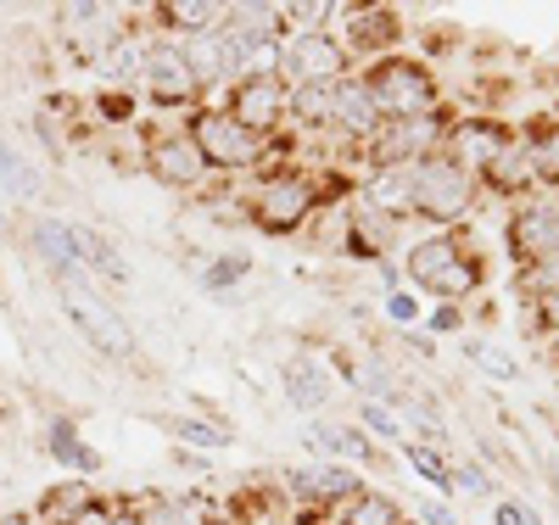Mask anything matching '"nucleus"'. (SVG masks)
Listing matches in <instances>:
<instances>
[{
    "instance_id": "f257e3e1",
    "label": "nucleus",
    "mask_w": 559,
    "mask_h": 525,
    "mask_svg": "<svg viewBox=\"0 0 559 525\" xmlns=\"http://www.w3.org/2000/svg\"><path fill=\"white\" fill-rule=\"evenodd\" d=\"M403 274L419 285V291H431L442 302H464V297H476L487 285V258L464 241L459 229H437V235H426V241L408 247Z\"/></svg>"
},
{
    "instance_id": "f03ea898",
    "label": "nucleus",
    "mask_w": 559,
    "mask_h": 525,
    "mask_svg": "<svg viewBox=\"0 0 559 525\" xmlns=\"http://www.w3.org/2000/svg\"><path fill=\"white\" fill-rule=\"evenodd\" d=\"M369 95H376L381 123H408V118H448L442 112V84L426 62L414 57H381L364 73Z\"/></svg>"
},
{
    "instance_id": "7ed1b4c3",
    "label": "nucleus",
    "mask_w": 559,
    "mask_h": 525,
    "mask_svg": "<svg viewBox=\"0 0 559 525\" xmlns=\"http://www.w3.org/2000/svg\"><path fill=\"white\" fill-rule=\"evenodd\" d=\"M476 179L464 174L459 163H448L442 152L426 157V163H414V213L437 224V229H459L464 218L476 213Z\"/></svg>"
},
{
    "instance_id": "20e7f679",
    "label": "nucleus",
    "mask_w": 559,
    "mask_h": 525,
    "mask_svg": "<svg viewBox=\"0 0 559 525\" xmlns=\"http://www.w3.org/2000/svg\"><path fill=\"white\" fill-rule=\"evenodd\" d=\"M62 285V308H68V319L79 324V336L96 347V353H107V358H129L134 353V330H129V319L96 291V279H57Z\"/></svg>"
},
{
    "instance_id": "39448f33",
    "label": "nucleus",
    "mask_w": 559,
    "mask_h": 525,
    "mask_svg": "<svg viewBox=\"0 0 559 525\" xmlns=\"http://www.w3.org/2000/svg\"><path fill=\"white\" fill-rule=\"evenodd\" d=\"M319 207V179L308 174H269L258 184V202H252V224L269 235H292L308 224V213Z\"/></svg>"
},
{
    "instance_id": "423d86ee",
    "label": "nucleus",
    "mask_w": 559,
    "mask_h": 525,
    "mask_svg": "<svg viewBox=\"0 0 559 525\" xmlns=\"http://www.w3.org/2000/svg\"><path fill=\"white\" fill-rule=\"evenodd\" d=\"M191 140L207 168H224V174H241V168H258L263 157V134L241 129L229 112H197L191 118Z\"/></svg>"
},
{
    "instance_id": "0eeeda50",
    "label": "nucleus",
    "mask_w": 559,
    "mask_h": 525,
    "mask_svg": "<svg viewBox=\"0 0 559 525\" xmlns=\"http://www.w3.org/2000/svg\"><path fill=\"white\" fill-rule=\"evenodd\" d=\"M509 134L515 129H503L498 118L487 112H464V118H448V134H442V157L459 163L464 174H471L476 184L487 179V168L498 163V152L509 146Z\"/></svg>"
},
{
    "instance_id": "6e6552de",
    "label": "nucleus",
    "mask_w": 559,
    "mask_h": 525,
    "mask_svg": "<svg viewBox=\"0 0 559 525\" xmlns=\"http://www.w3.org/2000/svg\"><path fill=\"white\" fill-rule=\"evenodd\" d=\"M280 79L292 90L297 84H336V79H347V45L331 39L324 28H313V34L302 28L280 45Z\"/></svg>"
},
{
    "instance_id": "1a4fd4ad",
    "label": "nucleus",
    "mask_w": 559,
    "mask_h": 525,
    "mask_svg": "<svg viewBox=\"0 0 559 525\" xmlns=\"http://www.w3.org/2000/svg\"><path fill=\"white\" fill-rule=\"evenodd\" d=\"M286 107H292V90L274 68H252L247 79H236V90H229V118H236L241 129H252V134H269L280 118H286Z\"/></svg>"
},
{
    "instance_id": "9d476101",
    "label": "nucleus",
    "mask_w": 559,
    "mask_h": 525,
    "mask_svg": "<svg viewBox=\"0 0 559 525\" xmlns=\"http://www.w3.org/2000/svg\"><path fill=\"white\" fill-rule=\"evenodd\" d=\"M503 241H509V252H515L521 269L537 263V258H554L559 252V202L554 196L521 202L515 213H509V224H503Z\"/></svg>"
},
{
    "instance_id": "9b49d317",
    "label": "nucleus",
    "mask_w": 559,
    "mask_h": 525,
    "mask_svg": "<svg viewBox=\"0 0 559 525\" xmlns=\"http://www.w3.org/2000/svg\"><path fill=\"white\" fill-rule=\"evenodd\" d=\"M68 23V45H73V57L84 62V68H102L118 45H123V23H112V12H102V7H68L62 12Z\"/></svg>"
},
{
    "instance_id": "f8f14e48",
    "label": "nucleus",
    "mask_w": 559,
    "mask_h": 525,
    "mask_svg": "<svg viewBox=\"0 0 559 525\" xmlns=\"http://www.w3.org/2000/svg\"><path fill=\"white\" fill-rule=\"evenodd\" d=\"M140 84H146V95L157 107H185V102H197V79L191 68H185V51L179 45H152L146 51V73H140Z\"/></svg>"
},
{
    "instance_id": "ddd939ff",
    "label": "nucleus",
    "mask_w": 559,
    "mask_h": 525,
    "mask_svg": "<svg viewBox=\"0 0 559 525\" xmlns=\"http://www.w3.org/2000/svg\"><path fill=\"white\" fill-rule=\"evenodd\" d=\"M146 174L157 184H168V190H191V184H202L207 163H202L191 134H163V140H152V146H146Z\"/></svg>"
},
{
    "instance_id": "4468645a",
    "label": "nucleus",
    "mask_w": 559,
    "mask_h": 525,
    "mask_svg": "<svg viewBox=\"0 0 559 525\" xmlns=\"http://www.w3.org/2000/svg\"><path fill=\"white\" fill-rule=\"evenodd\" d=\"M364 207L403 224L414 213V163H376V174L364 179Z\"/></svg>"
},
{
    "instance_id": "2eb2a0df",
    "label": "nucleus",
    "mask_w": 559,
    "mask_h": 525,
    "mask_svg": "<svg viewBox=\"0 0 559 525\" xmlns=\"http://www.w3.org/2000/svg\"><path fill=\"white\" fill-rule=\"evenodd\" d=\"M336 129L353 140V146H369V140L381 134V112H376V95H369L364 79H342L336 84Z\"/></svg>"
},
{
    "instance_id": "dca6fc26",
    "label": "nucleus",
    "mask_w": 559,
    "mask_h": 525,
    "mask_svg": "<svg viewBox=\"0 0 559 525\" xmlns=\"http://www.w3.org/2000/svg\"><path fill=\"white\" fill-rule=\"evenodd\" d=\"M286 481H292V492H297L302 503H347L353 492H364L358 469H347V464H313V469H292Z\"/></svg>"
},
{
    "instance_id": "f3484780",
    "label": "nucleus",
    "mask_w": 559,
    "mask_h": 525,
    "mask_svg": "<svg viewBox=\"0 0 559 525\" xmlns=\"http://www.w3.org/2000/svg\"><path fill=\"white\" fill-rule=\"evenodd\" d=\"M68 235H73V258H79V269H84L90 279H112V285H123V279H129V263L118 258V247L107 241L102 229H90V224H68Z\"/></svg>"
},
{
    "instance_id": "a211bd4d",
    "label": "nucleus",
    "mask_w": 559,
    "mask_h": 525,
    "mask_svg": "<svg viewBox=\"0 0 559 525\" xmlns=\"http://www.w3.org/2000/svg\"><path fill=\"white\" fill-rule=\"evenodd\" d=\"M179 51H185V68H191L197 90H202V84H218L229 68H241L236 51H229V39H224V28H213V34H191V39L179 45Z\"/></svg>"
},
{
    "instance_id": "6ab92c4d",
    "label": "nucleus",
    "mask_w": 559,
    "mask_h": 525,
    "mask_svg": "<svg viewBox=\"0 0 559 525\" xmlns=\"http://www.w3.org/2000/svg\"><path fill=\"white\" fill-rule=\"evenodd\" d=\"M286 397L302 414H324L331 397H336V386H331V374H324L313 358H297V363H286Z\"/></svg>"
},
{
    "instance_id": "aec40b11",
    "label": "nucleus",
    "mask_w": 559,
    "mask_h": 525,
    "mask_svg": "<svg viewBox=\"0 0 559 525\" xmlns=\"http://www.w3.org/2000/svg\"><path fill=\"white\" fill-rule=\"evenodd\" d=\"M90 503H96V498H90V481H84V475H73V481H57V487H45L39 492V520L45 525H73Z\"/></svg>"
},
{
    "instance_id": "412c9836",
    "label": "nucleus",
    "mask_w": 559,
    "mask_h": 525,
    "mask_svg": "<svg viewBox=\"0 0 559 525\" xmlns=\"http://www.w3.org/2000/svg\"><path fill=\"white\" fill-rule=\"evenodd\" d=\"M45 453L62 458V464H73V469L84 475V481L102 469V453L79 442V425H73V419H51V431H45Z\"/></svg>"
},
{
    "instance_id": "4be33fe9",
    "label": "nucleus",
    "mask_w": 559,
    "mask_h": 525,
    "mask_svg": "<svg viewBox=\"0 0 559 525\" xmlns=\"http://www.w3.org/2000/svg\"><path fill=\"white\" fill-rule=\"evenodd\" d=\"M353 17V45L369 57V51H386V45H397L403 39V23H397V12H381V7H353L347 12Z\"/></svg>"
},
{
    "instance_id": "5701e85b",
    "label": "nucleus",
    "mask_w": 559,
    "mask_h": 525,
    "mask_svg": "<svg viewBox=\"0 0 559 525\" xmlns=\"http://www.w3.org/2000/svg\"><path fill=\"white\" fill-rule=\"evenodd\" d=\"M336 525H403V509H397V498H386V492H353L342 509H336Z\"/></svg>"
},
{
    "instance_id": "b1692460",
    "label": "nucleus",
    "mask_w": 559,
    "mask_h": 525,
    "mask_svg": "<svg viewBox=\"0 0 559 525\" xmlns=\"http://www.w3.org/2000/svg\"><path fill=\"white\" fill-rule=\"evenodd\" d=\"M168 28H185V39L191 34H213L229 23V7H218V0H174V7H163Z\"/></svg>"
},
{
    "instance_id": "393cba45",
    "label": "nucleus",
    "mask_w": 559,
    "mask_h": 525,
    "mask_svg": "<svg viewBox=\"0 0 559 525\" xmlns=\"http://www.w3.org/2000/svg\"><path fill=\"white\" fill-rule=\"evenodd\" d=\"M342 84V79H336ZM336 84H297L292 90V118L308 123V129H324V123H336Z\"/></svg>"
},
{
    "instance_id": "a878e982",
    "label": "nucleus",
    "mask_w": 559,
    "mask_h": 525,
    "mask_svg": "<svg viewBox=\"0 0 559 525\" xmlns=\"http://www.w3.org/2000/svg\"><path fill=\"white\" fill-rule=\"evenodd\" d=\"M464 358H471L487 380H498V386H515V380H521V363L509 358L498 342H487V336H464Z\"/></svg>"
},
{
    "instance_id": "bb28decb",
    "label": "nucleus",
    "mask_w": 559,
    "mask_h": 525,
    "mask_svg": "<svg viewBox=\"0 0 559 525\" xmlns=\"http://www.w3.org/2000/svg\"><path fill=\"white\" fill-rule=\"evenodd\" d=\"M403 458L419 469V481L437 487V492H453V464L431 448V442H403Z\"/></svg>"
},
{
    "instance_id": "cd10ccee",
    "label": "nucleus",
    "mask_w": 559,
    "mask_h": 525,
    "mask_svg": "<svg viewBox=\"0 0 559 525\" xmlns=\"http://www.w3.org/2000/svg\"><path fill=\"white\" fill-rule=\"evenodd\" d=\"M515 291H521V302H526V308H532V302H543V297H554V291H559V252H554V258L526 263V269L515 274Z\"/></svg>"
},
{
    "instance_id": "c85d7f7f",
    "label": "nucleus",
    "mask_w": 559,
    "mask_h": 525,
    "mask_svg": "<svg viewBox=\"0 0 559 525\" xmlns=\"http://www.w3.org/2000/svg\"><path fill=\"white\" fill-rule=\"evenodd\" d=\"M247 274H252V258H247V252H224V258H213V263H207L202 285H207L213 297H224V291H236V285H241Z\"/></svg>"
},
{
    "instance_id": "c756f323",
    "label": "nucleus",
    "mask_w": 559,
    "mask_h": 525,
    "mask_svg": "<svg viewBox=\"0 0 559 525\" xmlns=\"http://www.w3.org/2000/svg\"><path fill=\"white\" fill-rule=\"evenodd\" d=\"M0 196H34V174L23 168V157L7 146V140H0Z\"/></svg>"
},
{
    "instance_id": "7c9ffc66",
    "label": "nucleus",
    "mask_w": 559,
    "mask_h": 525,
    "mask_svg": "<svg viewBox=\"0 0 559 525\" xmlns=\"http://www.w3.org/2000/svg\"><path fill=\"white\" fill-rule=\"evenodd\" d=\"M358 425H364V437H381V442H397L403 437V425H397V414L386 408V403H358Z\"/></svg>"
},
{
    "instance_id": "2f4dec72",
    "label": "nucleus",
    "mask_w": 559,
    "mask_h": 525,
    "mask_svg": "<svg viewBox=\"0 0 559 525\" xmlns=\"http://www.w3.org/2000/svg\"><path fill=\"white\" fill-rule=\"evenodd\" d=\"M174 437L197 442V448H229V431L224 425H207V419H174Z\"/></svg>"
},
{
    "instance_id": "473e14b6",
    "label": "nucleus",
    "mask_w": 559,
    "mask_h": 525,
    "mask_svg": "<svg viewBox=\"0 0 559 525\" xmlns=\"http://www.w3.org/2000/svg\"><path fill=\"white\" fill-rule=\"evenodd\" d=\"M146 525H202V514H191L185 503H174V498H152V509H146Z\"/></svg>"
},
{
    "instance_id": "72a5a7b5",
    "label": "nucleus",
    "mask_w": 559,
    "mask_h": 525,
    "mask_svg": "<svg viewBox=\"0 0 559 525\" xmlns=\"http://www.w3.org/2000/svg\"><path fill=\"white\" fill-rule=\"evenodd\" d=\"M537 168H543V184H559V123L537 134Z\"/></svg>"
},
{
    "instance_id": "f704fd0d",
    "label": "nucleus",
    "mask_w": 559,
    "mask_h": 525,
    "mask_svg": "<svg viewBox=\"0 0 559 525\" xmlns=\"http://www.w3.org/2000/svg\"><path fill=\"white\" fill-rule=\"evenodd\" d=\"M526 319H532V330H548V336H559V291L543 297V302H532Z\"/></svg>"
},
{
    "instance_id": "c9c22d12",
    "label": "nucleus",
    "mask_w": 559,
    "mask_h": 525,
    "mask_svg": "<svg viewBox=\"0 0 559 525\" xmlns=\"http://www.w3.org/2000/svg\"><path fill=\"white\" fill-rule=\"evenodd\" d=\"M453 487L476 492V498H487V492H492V481L481 475V464H453Z\"/></svg>"
},
{
    "instance_id": "e433bc0d",
    "label": "nucleus",
    "mask_w": 559,
    "mask_h": 525,
    "mask_svg": "<svg viewBox=\"0 0 559 525\" xmlns=\"http://www.w3.org/2000/svg\"><path fill=\"white\" fill-rule=\"evenodd\" d=\"M386 313H392L397 324H414V319H419V302H414L408 291H392V297H386Z\"/></svg>"
},
{
    "instance_id": "4c0bfd02",
    "label": "nucleus",
    "mask_w": 559,
    "mask_h": 525,
    "mask_svg": "<svg viewBox=\"0 0 559 525\" xmlns=\"http://www.w3.org/2000/svg\"><path fill=\"white\" fill-rule=\"evenodd\" d=\"M492 525H526V503L498 498V503H492Z\"/></svg>"
},
{
    "instance_id": "58836bf2",
    "label": "nucleus",
    "mask_w": 559,
    "mask_h": 525,
    "mask_svg": "<svg viewBox=\"0 0 559 525\" xmlns=\"http://www.w3.org/2000/svg\"><path fill=\"white\" fill-rule=\"evenodd\" d=\"M431 330H464V313H459L453 302H442V308L431 313Z\"/></svg>"
},
{
    "instance_id": "ea45409f",
    "label": "nucleus",
    "mask_w": 559,
    "mask_h": 525,
    "mask_svg": "<svg viewBox=\"0 0 559 525\" xmlns=\"http://www.w3.org/2000/svg\"><path fill=\"white\" fill-rule=\"evenodd\" d=\"M112 514H118L112 503H90V509H84V514H79L73 525H112Z\"/></svg>"
},
{
    "instance_id": "a19ab883",
    "label": "nucleus",
    "mask_w": 559,
    "mask_h": 525,
    "mask_svg": "<svg viewBox=\"0 0 559 525\" xmlns=\"http://www.w3.org/2000/svg\"><path fill=\"white\" fill-rule=\"evenodd\" d=\"M419 514H426V525H459V514H453L448 503H426Z\"/></svg>"
},
{
    "instance_id": "79ce46f5",
    "label": "nucleus",
    "mask_w": 559,
    "mask_h": 525,
    "mask_svg": "<svg viewBox=\"0 0 559 525\" xmlns=\"http://www.w3.org/2000/svg\"><path fill=\"white\" fill-rule=\"evenodd\" d=\"M112 525H146V514H140V509H129V503H123V509L112 514Z\"/></svg>"
},
{
    "instance_id": "37998d69",
    "label": "nucleus",
    "mask_w": 559,
    "mask_h": 525,
    "mask_svg": "<svg viewBox=\"0 0 559 525\" xmlns=\"http://www.w3.org/2000/svg\"><path fill=\"white\" fill-rule=\"evenodd\" d=\"M548 363H554V374H559V336H548Z\"/></svg>"
},
{
    "instance_id": "c03bdc74",
    "label": "nucleus",
    "mask_w": 559,
    "mask_h": 525,
    "mask_svg": "<svg viewBox=\"0 0 559 525\" xmlns=\"http://www.w3.org/2000/svg\"><path fill=\"white\" fill-rule=\"evenodd\" d=\"M0 525H28V514H0Z\"/></svg>"
},
{
    "instance_id": "a18cd8bd",
    "label": "nucleus",
    "mask_w": 559,
    "mask_h": 525,
    "mask_svg": "<svg viewBox=\"0 0 559 525\" xmlns=\"http://www.w3.org/2000/svg\"><path fill=\"white\" fill-rule=\"evenodd\" d=\"M548 481H554V492H559V464H554V469H548Z\"/></svg>"
}]
</instances>
